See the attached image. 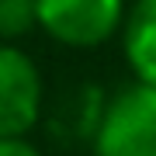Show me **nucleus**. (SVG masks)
Segmentation results:
<instances>
[{"label": "nucleus", "mask_w": 156, "mask_h": 156, "mask_svg": "<svg viewBox=\"0 0 156 156\" xmlns=\"http://www.w3.org/2000/svg\"><path fill=\"white\" fill-rule=\"evenodd\" d=\"M94 156H156V87L135 80L108 97L94 128Z\"/></svg>", "instance_id": "1"}, {"label": "nucleus", "mask_w": 156, "mask_h": 156, "mask_svg": "<svg viewBox=\"0 0 156 156\" xmlns=\"http://www.w3.org/2000/svg\"><path fill=\"white\" fill-rule=\"evenodd\" d=\"M38 24L69 49L104 45L125 21V0H35Z\"/></svg>", "instance_id": "2"}, {"label": "nucleus", "mask_w": 156, "mask_h": 156, "mask_svg": "<svg viewBox=\"0 0 156 156\" xmlns=\"http://www.w3.org/2000/svg\"><path fill=\"white\" fill-rule=\"evenodd\" d=\"M42 115V76L28 52L0 42V135H28Z\"/></svg>", "instance_id": "3"}, {"label": "nucleus", "mask_w": 156, "mask_h": 156, "mask_svg": "<svg viewBox=\"0 0 156 156\" xmlns=\"http://www.w3.org/2000/svg\"><path fill=\"white\" fill-rule=\"evenodd\" d=\"M125 59L139 83L156 87V0H135L122 21Z\"/></svg>", "instance_id": "4"}, {"label": "nucleus", "mask_w": 156, "mask_h": 156, "mask_svg": "<svg viewBox=\"0 0 156 156\" xmlns=\"http://www.w3.org/2000/svg\"><path fill=\"white\" fill-rule=\"evenodd\" d=\"M38 24L35 0H0V42H14Z\"/></svg>", "instance_id": "5"}, {"label": "nucleus", "mask_w": 156, "mask_h": 156, "mask_svg": "<svg viewBox=\"0 0 156 156\" xmlns=\"http://www.w3.org/2000/svg\"><path fill=\"white\" fill-rule=\"evenodd\" d=\"M0 156H42L24 135H0Z\"/></svg>", "instance_id": "6"}]
</instances>
